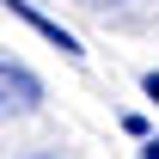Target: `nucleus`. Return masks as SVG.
<instances>
[{"label": "nucleus", "instance_id": "39448f33", "mask_svg": "<svg viewBox=\"0 0 159 159\" xmlns=\"http://www.w3.org/2000/svg\"><path fill=\"white\" fill-rule=\"evenodd\" d=\"M43 159H49V153H43Z\"/></svg>", "mask_w": 159, "mask_h": 159}, {"label": "nucleus", "instance_id": "7ed1b4c3", "mask_svg": "<svg viewBox=\"0 0 159 159\" xmlns=\"http://www.w3.org/2000/svg\"><path fill=\"white\" fill-rule=\"evenodd\" d=\"M141 86H147V98H159V74H147V80H141Z\"/></svg>", "mask_w": 159, "mask_h": 159}, {"label": "nucleus", "instance_id": "f257e3e1", "mask_svg": "<svg viewBox=\"0 0 159 159\" xmlns=\"http://www.w3.org/2000/svg\"><path fill=\"white\" fill-rule=\"evenodd\" d=\"M43 104V80L19 61H0V116H31Z\"/></svg>", "mask_w": 159, "mask_h": 159}, {"label": "nucleus", "instance_id": "20e7f679", "mask_svg": "<svg viewBox=\"0 0 159 159\" xmlns=\"http://www.w3.org/2000/svg\"><path fill=\"white\" fill-rule=\"evenodd\" d=\"M147 159H159V141H147Z\"/></svg>", "mask_w": 159, "mask_h": 159}, {"label": "nucleus", "instance_id": "f03ea898", "mask_svg": "<svg viewBox=\"0 0 159 159\" xmlns=\"http://www.w3.org/2000/svg\"><path fill=\"white\" fill-rule=\"evenodd\" d=\"M0 6H6L12 19H25V25H31V31H43V37L55 43V49H67V55H80V43L67 37V31H61L55 19H43V12H37V6H31V0H0Z\"/></svg>", "mask_w": 159, "mask_h": 159}]
</instances>
